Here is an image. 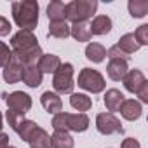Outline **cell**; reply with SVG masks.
<instances>
[{"mask_svg":"<svg viewBox=\"0 0 148 148\" xmlns=\"http://www.w3.org/2000/svg\"><path fill=\"white\" fill-rule=\"evenodd\" d=\"M11 11H12V19L18 25V28L28 30V32H33L37 28L38 12H40V5H38L37 0H19V2H12Z\"/></svg>","mask_w":148,"mask_h":148,"instance_id":"6da1fadb","label":"cell"},{"mask_svg":"<svg viewBox=\"0 0 148 148\" xmlns=\"http://www.w3.org/2000/svg\"><path fill=\"white\" fill-rule=\"evenodd\" d=\"M89 117L87 113H68L59 112L52 117V129L63 132H86L89 129Z\"/></svg>","mask_w":148,"mask_h":148,"instance_id":"7a4b0ae2","label":"cell"},{"mask_svg":"<svg viewBox=\"0 0 148 148\" xmlns=\"http://www.w3.org/2000/svg\"><path fill=\"white\" fill-rule=\"evenodd\" d=\"M98 2L96 0H71L66 4V19L75 23H87L96 11H98Z\"/></svg>","mask_w":148,"mask_h":148,"instance_id":"3957f363","label":"cell"},{"mask_svg":"<svg viewBox=\"0 0 148 148\" xmlns=\"http://www.w3.org/2000/svg\"><path fill=\"white\" fill-rule=\"evenodd\" d=\"M73 64L71 63H61V66L52 75V87L56 94H71L75 82H73Z\"/></svg>","mask_w":148,"mask_h":148,"instance_id":"277c9868","label":"cell"},{"mask_svg":"<svg viewBox=\"0 0 148 148\" xmlns=\"http://www.w3.org/2000/svg\"><path fill=\"white\" fill-rule=\"evenodd\" d=\"M77 84H79L80 89H84V91H87L91 94H99L106 87L105 77L101 75L98 70H92V68H82L80 70Z\"/></svg>","mask_w":148,"mask_h":148,"instance_id":"5b68a950","label":"cell"},{"mask_svg":"<svg viewBox=\"0 0 148 148\" xmlns=\"http://www.w3.org/2000/svg\"><path fill=\"white\" fill-rule=\"evenodd\" d=\"M96 129L103 136L122 134L124 132V127H122L120 119H117L113 113H108V112H103V113H98L96 115Z\"/></svg>","mask_w":148,"mask_h":148,"instance_id":"8992f818","label":"cell"},{"mask_svg":"<svg viewBox=\"0 0 148 148\" xmlns=\"http://www.w3.org/2000/svg\"><path fill=\"white\" fill-rule=\"evenodd\" d=\"M5 103H7V108L21 117H25L30 110H32V98L23 92V91H14L11 92L9 96H5Z\"/></svg>","mask_w":148,"mask_h":148,"instance_id":"52a82bcc","label":"cell"},{"mask_svg":"<svg viewBox=\"0 0 148 148\" xmlns=\"http://www.w3.org/2000/svg\"><path fill=\"white\" fill-rule=\"evenodd\" d=\"M35 45H38V40L35 37L33 32L28 30H19L18 33H14L11 37V47H12V54H19L25 51L33 49Z\"/></svg>","mask_w":148,"mask_h":148,"instance_id":"ba28073f","label":"cell"},{"mask_svg":"<svg viewBox=\"0 0 148 148\" xmlns=\"http://www.w3.org/2000/svg\"><path fill=\"white\" fill-rule=\"evenodd\" d=\"M23 64H21V61L12 54L11 56V59H9V63L4 66V71H2V77H4V80L7 82V84H16V82H19L21 80V75H23Z\"/></svg>","mask_w":148,"mask_h":148,"instance_id":"9c48e42d","label":"cell"},{"mask_svg":"<svg viewBox=\"0 0 148 148\" xmlns=\"http://www.w3.org/2000/svg\"><path fill=\"white\" fill-rule=\"evenodd\" d=\"M129 71V64H127V59H120V58H115V59H110L108 64H106V73H108V79L113 80V82H120L125 73Z\"/></svg>","mask_w":148,"mask_h":148,"instance_id":"30bf717a","label":"cell"},{"mask_svg":"<svg viewBox=\"0 0 148 148\" xmlns=\"http://www.w3.org/2000/svg\"><path fill=\"white\" fill-rule=\"evenodd\" d=\"M122 82H124L125 91L136 94V92L141 89V86L146 82V77H145V73H143L141 70L134 68V70H129V71L125 73V77L122 79Z\"/></svg>","mask_w":148,"mask_h":148,"instance_id":"8fae6325","label":"cell"},{"mask_svg":"<svg viewBox=\"0 0 148 148\" xmlns=\"http://www.w3.org/2000/svg\"><path fill=\"white\" fill-rule=\"evenodd\" d=\"M40 103L44 106V110L49 115H56L59 112H63V99L59 98V94L52 92V91H45L40 96Z\"/></svg>","mask_w":148,"mask_h":148,"instance_id":"7c38bea8","label":"cell"},{"mask_svg":"<svg viewBox=\"0 0 148 148\" xmlns=\"http://www.w3.org/2000/svg\"><path fill=\"white\" fill-rule=\"evenodd\" d=\"M21 80L32 87V89H37L38 86H42V80H44V73L40 71V68L37 64H28L23 68V75H21Z\"/></svg>","mask_w":148,"mask_h":148,"instance_id":"4fadbf2b","label":"cell"},{"mask_svg":"<svg viewBox=\"0 0 148 148\" xmlns=\"http://www.w3.org/2000/svg\"><path fill=\"white\" fill-rule=\"evenodd\" d=\"M112 28H113L112 18L106 16V14H98V16H94L92 21H91V25H89L91 33H92V35H98V37L108 35V33L112 32Z\"/></svg>","mask_w":148,"mask_h":148,"instance_id":"5bb4252c","label":"cell"},{"mask_svg":"<svg viewBox=\"0 0 148 148\" xmlns=\"http://www.w3.org/2000/svg\"><path fill=\"white\" fill-rule=\"evenodd\" d=\"M119 112H120V115H122L125 120L134 122V120H138V119L141 117L143 106H141V103H139L138 99H124V103L120 105Z\"/></svg>","mask_w":148,"mask_h":148,"instance_id":"9a60e30c","label":"cell"},{"mask_svg":"<svg viewBox=\"0 0 148 148\" xmlns=\"http://www.w3.org/2000/svg\"><path fill=\"white\" fill-rule=\"evenodd\" d=\"M124 94L119 91V89H108L103 96V103L108 110V113H113V112H119L120 105L124 103Z\"/></svg>","mask_w":148,"mask_h":148,"instance_id":"2e32d148","label":"cell"},{"mask_svg":"<svg viewBox=\"0 0 148 148\" xmlns=\"http://www.w3.org/2000/svg\"><path fill=\"white\" fill-rule=\"evenodd\" d=\"M47 18H49V23L66 21V4L61 2V0H52L47 5Z\"/></svg>","mask_w":148,"mask_h":148,"instance_id":"e0dca14e","label":"cell"},{"mask_svg":"<svg viewBox=\"0 0 148 148\" xmlns=\"http://www.w3.org/2000/svg\"><path fill=\"white\" fill-rule=\"evenodd\" d=\"M70 105L79 113H86L92 108V99L84 92H71L70 94Z\"/></svg>","mask_w":148,"mask_h":148,"instance_id":"ac0fdd59","label":"cell"},{"mask_svg":"<svg viewBox=\"0 0 148 148\" xmlns=\"http://www.w3.org/2000/svg\"><path fill=\"white\" fill-rule=\"evenodd\" d=\"M86 58L92 63H103L106 58V47L99 42H89L86 47Z\"/></svg>","mask_w":148,"mask_h":148,"instance_id":"d6986e66","label":"cell"},{"mask_svg":"<svg viewBox=\"0 0 148 148\" xmlns=\"http://www.w3.org/2000/svg\"><path fill=\"white\" fill-rule=\"evenodd\" d=\"M37 66L40 68L42 73H52L54 75V71L61 66V59L56 54H42V58L38 59Z\"/></svg>","mask_w":148,"mask_h":148,"instance_id":"ffe728a7","label":"cell"},{"mask_svg":"<svg viewBox=\"0 0 148 148\" xmlns=\"http://www.w3.org/2000/svg\"><path fill=\"white\" fill-rule=\"evenodd\" d=\"M115 45H117V47H119L125 56L138 52V51H139V47H141V45L138 44V40H136V37H134V33H125V35H122Z\"/></svg>","mask_w":148,"mask_h":148,"instance_id":"44dd1931","label":"cell"},{"mask_svg":"<svg viewBox=\"0 0 148 148\" xmlns=\"http://www.w3.org/2000/svg\"><path fill=\"white\" fill-rule=\"evenodd\" d=\"M28 145H30V148H52L51 146V134L38 125L37 131L32 134Z\"/></svg>","mask_w":148,"mask_h":148,"instance_id":"7402d4cb","label":"cell"},{"mask_svg":"<svg viewBox=\"0 0 148 148\" xmlns=\"http://www.w3.org/2000/svg\"><path fill=\"white\" fill-rule=\"evenodd\" d=\"M70 37H73L79 44H84V42H91L92 33L87 23H75L70 26Z\"/></svg>","mask_w":148,"mask_h":148,"instance_id":"603a6c76","label":"cell"},{"mask_svg":"<svg viewBox=\"0 0 148 148\" xmlns=\"http://www.w3.org/2000/svg\"><path fill=\"white\" fill-rule=\"evenodd\" d=\"M51 146L52 148H73L75 146V141H73L70 132L54 131V134L51 136Z\"/></svg>","mask_w":148,"mask_h":148,"instance_id":"cb8c5ba5","label":"cell"},{"mask_svg":"<svg viewBox=\"0 0 148 148\" xmlns=\"http://www.w3.org/2000/svg\"><path fill=\"white\" fill-rule=\"evenodd\" d=\"M47 37H52V38H68L70 37V25L66 21H58V23H49V32H47Z\"/></svg>","mask_w":148,"mask_h":148,"instance_id":"d4e9b609","label":"cell"},{"mask_svg":"<svg viewBox=\"0 0 148 148\" xmlns=\"http://www.w3.org/2000/svg\"><path fill=\"white\" fill-rule=\"evenodd\" d=\"M129 14L136 19H141L148 14V2L146 0H129L127 2Z\"/></svg>","mask_w":148,"mask_h":148,"instance_id":"484cf974","label":"cell"},{"mask_svg":"<svg viewBox=\"0 0 148 148\" xmlns=\"http://www.w3.org/2000/svg\"><path fill=\"white\" fill-rule=\"evenodd\" d=\"M37 127H38V124L37 122H33V120H28V119H23L21 122H19V125H18V129H16V132H18V136L23 139V141H30V138H32V134L37 131Z\"/></svg>","mask_w":148,"mask_h":148,"instance_id":"4316f807","label":"cell"},{"mask_svg":"<svg viewBox=\"0 0 148 148\" xmlns=\"http://www.w3.org/2000/svg\"><path fill=\"white\" fill-rule=\"evenodd\" d=\"M134 37H136L139 45H148V25L138 26V30L134 32Z\"/></svg>","mask_w":148,"mask_h":148,"instance_id":"83f0119b","label":"cell"},{"mask_svg":"<svg viewBox=\"0 0 148 148\" xmlns=\"http://www.w3.org/2000/svg\"><path fill=\"white\" fill-rule=\"evenodd\" d=\"M11 56H12V51L9 49V45H5L2 40H0V68H4L9 63Z\"/></svg>","mask_w":148,"mask_h":148,"instance_id":"f1b7e54d","label":"cell"},{"mask_svg":"<svg viewBox=\"0 0 148 148\" xmlns=\"http://www.w3.org/2000/svg\"><path fill=\"white\" fill-rule=\"evenodd\" d=\"M5 119H7V122H9L11 129H12V131H16V129H18V125H19V122H21L25 117H21V115H18V113H14V112L7 110V112H5Z\"/></svg>","mask_w":148,"mask_h":148,"instance_id":"f546056e","label":"cell"},{"mask_svg":"<svg viewBox=\"0 0 148 148\" xmlns=\"http://www.w3.org/2000/svg\"><path fill=\"white\" fill-rule=\"evenodd\" d=\"M106 58L108 59H115V58H120V59H127V56L117 47V45H112L110 49H106Z\"/></svg>","mask_w":148,"mask_h":148,"instance_id":"4dcf8cb0","label":"cell"},{"mask_svg":"<svg viewBox=\"0 0 148 148\" xmlns=\"http://www.w3.org/2000/svg\"><path fill=\"white\" fill-rule=\"evenodd\" d=\"M11 30H12V26H11L9 19H7V18H4V16H0V37L9 35V33H11Z\"/></svg>","mask_w":148,"mask_h":148,"instance_id":"1f68e13d","label":"cell"},{"mask_svg":"<svg viewBox=\"0 0 148 148\" xmlns=\"http://www.w3.org/2000/svg\"><path fill=\"white\" fill-rule=\"evenodd\" d=\"M138 98H139V103H148V80L141 86V89L136 92Z\"/></svg>","mask_w":148,"mask_h":148,"instance_id":"d6a6232c","label":"cell"},{"mask_svg":"<svg viewBox=\"0 0 148 148\" xmlns=\"http://www.w3.org/2000/svg\"><path fill=\"white\" fill-rule=\"evenodd\" d=\"M120 148H141V143L136 138H125L120 145Z\"/></svg>","mask_w":148,"mask_h":148,"instance_id":"836d02e7","label":"cell"},{"mask_svg":"<svg viewBox=\"0 0 148 148\" xmlns=\"http://www.w3.org/2000/svg\"><path fill=\"white\" fill-rule=\"evenodd\" d=\"M9 134L5 132H0V148H9Z\"/></svg>","mask_w":148,"mask_h":148,"instance_id":"e575fe53","label":"cell"},{"mask_svg":"<svg viewBox=\"0 0 148 148\" xmlns=\"http://www.w3.org/2000/svg\"><path fill=\"white\" fill-rule=\"evenodd\" d=\"M4 129V117H2V112H0V132Z\"/></svg>","mask_w":148,"mask_h":148,"instance_id":"d590c367","label":"cell"},{"mask_svg":"<svg viewBox=\"0 0 148 148\" xmlns=\"http://www.w3.org/2000/svg\"><path fill=\"white\" fill-rule=\"evenodd\" d=\"M9 148H16V146H9Z\"/></svg>","mask_w":148,"mask_h":148,"instance_id":"8d00e7d4","label":"cell"}]
</instances>
